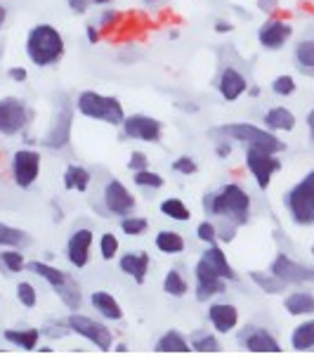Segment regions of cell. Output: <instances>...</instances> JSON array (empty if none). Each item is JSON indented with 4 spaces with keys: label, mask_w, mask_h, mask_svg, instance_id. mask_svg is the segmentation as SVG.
<instances>
[{
    "label": "cell",
    "mask_w": 314,
    "mask_h": 357,
    "mask_svg": "<svg viewBox=\"0 0 314 357\" xmlns=\"http://www.w3.org/2000/svg\"><path fill=\"white\" fill-rule=\"evenodd\" d=\"M208 317H210V322H213V326L217 331L227 334V331H232L234 326H237L239 310L234 305H229V303H215V305H210Z\"/></svg>",
    "instance_id": "cell-20"
},
{
    "label": "cell",
    "mask_w": 314,
    "mask_h": 357,
    "mask_svg": "<svg viewBox=\"0 0 314 357\" xmlns=\"http://www.w3.org/2000/svg\"><path fill=\"white\" fill-rule=\"evenodd\" d=\"M173 171L175 173H180V175H194L198 171V163L194 156H189V154H182V156H178V159L173 161Z\"/></svg>",
    "instance_id": "cell-42"
},
{
    "label": "cell",
    "mask_w": 314,
    "mask_h": 357,
    "mask_svg": "<svg viewBox=\"0 0 314 357\" xmlns=\"http://www.w3.org/2000/svg\"><path fill=\"white\" fill-rule=\"evenodd\" d=\"M159 353H189V343L185 341L180 331H168L166 336L156 343Z\"/></svg>",
    "instance_id": "cell-31"
},
{
    "label": "cell",
    "mask_w": 314,
    "mask_h": 357,
    "mask_svg": "<svg viewBox=\"0 0 314 357\" xmlns=\"http://www.w3.org/2000/svg\"><path fill=\"white\" fill-rule=\"evenodd\" d=\"M120 20H123V15H120L118 10H113V8L102 10L97 17V26H100V31H111V29L118 26Z\"/></svg>",
    "instance_id": "cell-40"
},
{
    "label": "cell",
    "mask_w": 314,
    "mask_h": 357,
    "mask_svg": "<svg viewBox=\"0 0 314 357\" xmlns=\"http://www.w3.org/2000/svg\"><path fill=\"white\" fill-rule=\"evenodd\" d=\"M0 268L5 272H10V275H17V272H22L26 268V260H24L19 249H5V251H0Z\"/></svg>",
    "instance_id": "cell-33"
},
{
    "label": "cell",
    "mask_w": 314,
    "mask_h": 357,
    "mask_svg": "<svg viewBox=\"0 0 314 357\" xmlns=\"http://www.w3.org/2000/svg\"><path fill=\"white\" fill-rule=\"evenodd\" d=\"M100 253L104 260H113V256L118 253V237L113 232H107L100 237Z\"/></svg>",
    "instance_id": "cell-41"
},
{
    "label": "cell",
    "mask_w": 314,
    "mask_h": 357,
    "mask_svg": "<svg viewBox=\"0 0 314 357\" xmlns=\"http://www.w3.org/2000/svg\"><path fill=\"white\" fill-rule=\"evenodd\" d=\"M116 0H90V5L93 8H109V5H113Z\"/></svg>",
    "instance_id": "cell-56"
},
{
    "label": "cell",
    "mask_w": 314,
    "mask_h": 357,
    "mask_svg": "<svg viewBox=\"0 0 314 357\" xmlns=\"http://www.w3.org/2000/svg\"><path fill=\"white\" fill-rule=\"evenodd\" d=\"M163 289H166V294H171L175 296V298H180V296H185L187 294V282H185V277L180 275L178 270H171L166 275V280H163Z\"/></svg>",
    "instance_id": "cell-38"
},
{
    "label": "cell",
    "mask_w": 314,
    "mask_h": 357,
    "mask_svg": "<svg viewBox=\"0 0 314 357\" xmlns=\"http://www.w3.org/2000/svg\"><path fill=\"white\" fill-rule=\"evenodd\" d=\"M272 275H276L283 284H307L314 282V268H307L303 263H295L286 253H279L272 263Z\"/></svg>",
    "instance_id": "cell-16"
},
{
    "label": "cell",
    "mask_w": 314,
    "mask_h": 357,
    "mask_svg": "<svg viewBox=\"0 0 314 357\" xmlns=\"http://www.w3.org/2000/svg\"><path fill=\"white\" fill-rule=\"evenodd\" d=\"M74 107L81 116L104 126H113V128H120V123L125 119L123 102L116 95H104L97 93V90H81L74 100Z\"/></svg>",
    "instance_id": "cell-3"
},
{
    "label": "cell",
    "mask_w": 314,
    "mask_h": 357,
    "mask_svg": "<svg viewBox=\"0 0 314 357\" xmlns=\"http://www.w3.org/2000/svg\"><path fill=\"white\" fill-rule=\"evenodd\" d=\"M237 225H234V222H222V227H217V239H222V241H227V244H229V241H232L234 239V234H237Z\"/></svg>",
    "instance_id": "cell-48"
},
{
    "label": "cell",
    "mask_w": 314,
    "mask_h": 357,
    "mask_svg": "<svg viewBox=\"0 0 314 357\" xmlns=\"http://www.w3.org/2000/svg\"><path fill=\"white\" fill-rule=\"evenodd\" d=\"M258 8L262 12H272L274 10V0H258Z\"/></svg>",
    "instance_id": "cell-55"
},
{
    "label": "cell",
    "mask_w": 314,
    "mask_h": 357,
    "mask_svg": "<svg viewBox=\"0 0 314 357\" xmlns=\"http://www.w3.org/2000/svg\"><path fill=\"white\" fill-rule=\"evenodd\" d=\"M246 168H249V173L256 178L258 187L267 190L272 183V175L279 173L283 168V163L279 159V154H269L256 147H246Z\"/></svg>",
    "instance_id": "cell-11"
},
{
    "label": "cell",
    "mask_w": 314,
    "mask_h": 357,
    "mask_svg": "<svg viewBox=\"0 0 314 357\" xmlns=\"http://www.w3.org/2000/svg\"><path fill=\"white\" fill-rule=\"evenodd\" d=\"M196 237L201 239V241H206V244H215L217 241V225L215 222H210V220H203L201 225L196 227Z\"/></svg>",
    "instance_id": "cell-45"
},
{
    "label": "cell",
    "mask_w": 314,
    "mask_h": 357,
    "mask_svg": "<svg viewBox=\"0 0 314 357\" xmlns=\"http://www.w3.org/2000/svg\"><path fill=\"white\" fill-rule=\"evenodd\" d=\"M86 40H88L90 45H97L100 40H102V31H100V26L95 22L86 24Z\"/></svg>",
    "instance_id": "cell-50"
},
{
    "label": "cell",
    "mask_w": 314,
    "mask_h": 357,
    "mask_svg": "<svg viewBox=\"0 0 314 357\" xmlns=\"http://www.w3.org/2000/svg\"><path fill=\"white\" fill-rule=\"evenodd\" d=\"M283 204L298 225H314V168L286 192Z\"/></svg>",
    "instance_id": "cell-7"
},
{
    "label": "cell",
    "mask_w": 314,
    "mask_h": 357,
    "mask_svg": "<svg viewBox=\"0 0 314 357\" xmlns=\"http://www.w3.org/2000/svg\"><path fill=\"white\" fill-rule=\"evenodd\" d=\"M64 187L69 192H88L90 183H93V175L86 166H81V163H69L64 171Z\"/></svg>",
    "instance_id": "cell-24"
},
{
    "label": "cell",
    "mask_w": 314,
    "mask_h": 357,
    "mask_svg": "<svg viewBox=\"0 0 314 357\" xmlns=\"http://www.w3.org/2000/svg\"><path fill=\"white\" fill-rule=\"evenodd\" d=\"M253 334L249 338H244L246 341V348L253 350V353H279V343H276V338L267 334L265 329H251Z\"/></svg>",
    "instance_id": "cell-25"
},
{
    "label": "cell",
    "mask_w": 314,
    "mask_h": 357,
    "mask_svg": "<svg viewBox=\"0 0 314 357\" xmlns=\"http://www.w3.org/2000/svg\"><path fill=\"white\" fill-rule=\"evenodd\" d=\"M305 123H307V135H310V142L314 144V107L310 109V114H307Z\"/></svg>",
    "instance_id": "cell-53"
},
{
    "label": "cell",
    "mask_w": 314,
    "mask_h": 357,
    "mask_svg": "<svg viewBox=\"0 0 314 357\" xmlns=\"http://www.w3.org/2000/svg\"><path fill=\"white\" fill-rule=\"evenodd\" d=\"M251 280L256 282L260 289H265V294H281L283 289H286V284H283L276 275H262V272H251Z\"/></svg>",
    "instance_id": "cell-37"
},
{
    "label": "cell",
    "mask_w": 314,
    "mask_h": 357,
    "mask_svg": "<svg viewBox=\"0 0 314 357\" xmlns=\"http://www.w3.org/2000/svg\"><path fill=\"white\" fill-rule=\"evenodd\" d=\"M161 3H166V0H144V5H152V8L154 5H161Z\"/></svg>",
    "instance_id": "cell-58"
},
{
    "label": "cell",
    "mask_w": 314,
    "mask_h": 357,
    "mask_svg": "<svg viewBox=\"0 0 314 357\" xmlns=\"http://www.w3.org/2000/svg\"><path fill=\"white\" fill-rule=\"evenodd\" d=\"M66 5H69V10L74 12V15H78V17L88 15V10L93 8V5H90V0H66Z\"/></svg>",
    "instance_id": "cell-49"
},
{
    "label": "cell",
    "mask_w": 314,
    "mask_h": 357,
    "mask_svg": "<svg viewBox=\"0 0 314 357\" xmlns=\"http://www.w3.org/2000/svg\"><path fill=\"white\" fill-rule=\"evenodd\" d=\"M269 90L276 98H291V95H295V90H298V83H295V78L291 74H279L269 83Z\"/></svg>",
    "instance_id": "cell-35"
},
{
    "label": "cell",
    "mask_w": 314,
    "mask_h": 357,
    "mask_svg": "<svg viewBox=\"0 0 314 357\" xmlns=\"http://www.w3.org/2000/svg\"><path fill=\"white\" fill-rule=\"evenodd\" d=\"M191 348L198 350V353H217V350H220V343H217V338L210 334H198L194 338V343H191Z\"/></svg>",
    "instance_id": "cell-44"
},
{
    "label": "cell",
    "mask_w": 314,
    "mask_h": 357,
    "mask_svg": "<svg viewBox=\"0 0 314 357\" xmlns=\"http://www.w3.org/2000/svg\"><path fill=\"white\" fill-rule=\"evenodd\" d=\"M132 183L137 187H142V190H161V187L166 185V180H163L161 173L152 171V168H144V171L132 173Z\"/></svg>",
    "instance_id": "cell-34"
},
{
    "label": "cell",
    "mask_w": 314,
    "mask_h": 357,
    "mask_svg": "<svg viewBox=\"0 0 314 357\" xmlns=\"http://www.w3.org/2000/svg\"><path fill=\"white\" fill-rule=\"evenodd\" d=\"M222 291H225V280L210 268L206 260H198L196 263V298L208 301Z\"/></svg>",
    "instance_id": "cell-18"
},
{
    "label": "cell",
    "mask_w": 314,
    "mask_h": 357,
    "mask_svg": "<svg viewBox=\"0 0 314 357\" xmlns=\"http://www.w3.org/2000/svg\"><path fill=\"white\" fill-rule=\"evenodd\" d=\"M203 211H206V215H217L241 227L251 218V197L241 185L227 183L217 192H210V195L203 197Z\"/></svg>",
    "instance_id": "cell-2"
},
{
    "label": "cell",
    "mask_w": 314,
    "mask_h": 357,
    "mask_svg": "<svg viewBox=\"0 0 314 357\" xmlns=\"http://www.w3.org/2000/svg\"><path fill=\"white\" fill-rule=\"evenodd\" d=\"M293 348L295 350H310L314 348V322L300 324L293 331Z\"/></svg>",
    "instance_id": "cell-36"
},
{
    "label": "cell",
    "mask_w": 314,
    "mask_h": 357,
    "mask_svg": "<svg viewBox=\"0 0 314 357\" xmlns=\"http://www.w3.org/2000/svg\"><path fill=\"white\" fill-rule=\"evenodd\" d=\"M26 268L31 270L33 275L43 277V280L54 289V294L62 298V303L69 307V310L76 312L78 307H81V289H78L76 280L69 275V272H64L59 268H52V265H47V263H38V260L29 263Z\"/></svg>",
    "instance_id": "cell-6"
},
{
    "label": "cell",
    "mask_w": 314,
    "mask_h": 357,
    "mask_svg": "<svg viewBox=\"0 0 314 357\" xmlns=\"http://www.w3.org/2000/svg\"><path fill=\"white\" fill-rule=\"evenodd\" d=\"M8 17H10V10L5 8L3 3H0V31L5 29V24H8Z\"/></svg>",
    "instance_id": "cell-54"
},
{
    "label": "cell",
    "mask_w": 314,
    "mask_h": 357,
    "mask_svg": "<svg viewBox=\"0 0 314 357\" xmlns=\"http://www.w3.org/2000/svg\"><path fill=\"white\" fill-rule=\"evenodd\" d=\"M293 62L300 74L314 76V36H305L293 47Z\"/></svg>",
    "instance_id": "cell-22"
},
{
    "label": "cell",
    "mask_w": 314,
    "mask_h": 357,
    "mask_svg": "<svg viewBox=\"0 0 314 357\" xmlns=\"http://www.w3.org/2000/svg\"><path fill=\"white\" fill-rule=\"evenodd\" d=\"M210 135H220V137H225V140L244 142V147H256L269 154L286 152V142H281L279 137H276V132L260 128V126H256V123H225L210 130Z\"/></svg>",
    "instance_id": "cell-4"
},
{
    "label": "cell",
    "mask_w": 314,
    "mask_h": 357,
    "mask_svg": "<svg viewBox=\"0 0 314 357\" xmlns=\"http://www.w3.org/2000/svg\"><path fill=\"white\" fill-rule=\"evenodd\" d=\"M36 109L24 98L5 95L0 98V137H19L33 126Z\"/></svg>",
    "instance_id": "cell-5"
},
{
    "label": "cell",
    "mask_w": 314,
    "mask_h": 357,
    "mask_svg": "<svg viewBox=\"0 0 314 357\" xmlns=\"http://www.w3.org/2000/svg\"><path fill=\"white\" fill-rule=\"evenodd\" d=\"M201 260H206L210 268H213L225 282H234V280H237V272H234V268L229 265V260H227V256H225V251H222L220 246L210 244L208 249L203 251Z\"/></svg>",
    "instance_id": "cell-23"
},
{
    "label": "cell",
    "mask_w": 314,
    "mask_h": 357,
    "mask_svg": "<svg viewBox=\"0 0 314 357\" xmlns=\"http://www.w3.org/2000/svg\"><path fill=\"white\" fill-rule=\"evenodd\" d=\"M118 265H120V270H123L125 275H130L137 284H144V280H147L149 256L144 251L125 253V256L118 260Z\"/></svg>",
    "instance_id": "cell-21"
},
{
    "label": "cell",
    "mask_w": 314,
    "mask_h": 357,
    "mask_svg": "<svg viewBox=\"0 0 314 357\" xmlns=\"http://www.w3.org/2000/svg\"><path fill=\"white\" fill-rule=\"evenodd\" d=\"M120 135L125 140H140L149 144H159L163 140V121L149 114H125L120 123Z\"/></svg>",
    "instance_id": "cell-9"
},
{
    "label": "cell",
    "mask_w": 314,
    "mask_h": 357,
    "mask_svg": "<svg viewBox=\"0 0 314 357\" xmlns=\"http://www.w3.org/2000/svg\"><path fill=\"white\" fill-rule=\"evenodd\" d=\"M93 229L81 227L71 232L69 241H66V258L74 268H86L88 260H90V246H93Z\"/></svg>",
    "instance_id": "cell-17"
},
{
    "label": "cell",
    "mask_w": 314,
    "mask_h": 357,
    "mask_svg": "<svg viewBox=\"0 0 314 357\" xmlns=\"http://www.w3.org/2000/svg\"><path fill=\"white\" fill-rule=\"evenodd\" d=\"M249 78H246L244 71H239L237 66L232 64H225L220 69V74H217V81H215V90L217 95H220L225 102H237L244 98L246 93H249Z\"/></svg>",
    "instance_id": "cell-12"
},
{
    "label": "cell",
    "mask_w": 314,
    "mask_h": 357,
    "mask_svg": "<svg viewBox=\"0 0 314 357\" xmlns=\"http://www.w3.org/2000/svg\"><path fill=\"white\" fill-rule=\"evenodd\" d=\"M40 171H43V156L38 149L33 147H22L12 154L10 161V173H12V183L19 190H31L38 183Z\"/></svg>",
    "instance_id": "cell-8"
},
{
    "label": "cell",
    "mask_w": 314,
    "mask_h": 357,
    "mask_svg": "<svg viewBox=\"0 0 314 357\" xmlns=\"http://www.w3.org/2000/svg\"><path fill=\"white\" fill-rule=\"evenodd\" d=\"M291 38H293V24L276 20V17L262 22V26L258 29V43H260L262 50H269V52L281 50Z\"/></svg>",
    "instance_id": "cell-14"
},
{
    "label": "cell",
    "mask_w": 314,
    "mask_h": 357,
    "mask_svg": "<svg viewBox=\"0 0 314 357\" xmlns=\"http://www.w3.org/2000/svg\"><path fill=\"white\" fill-rule=\"evenodd\" d=\"M312 256H314V246H312Z\"/></svg>",
    "instance_id": "cell-59"
},
{
    "label": "cell",
    "mask_w": 314,
    "mask_h": 357,
    "mask_svg": "<svg viewBox=\"0 0 314 357\" xmlns=\"http://www.w3.org/2000/svg\"><path fill=\"white\" fill-rule=\"evenodd\" d=\"M128 168L132 173L144 171V168H149V156L140 152V149H135V152H130V156H128Z\"/></svg>",
    "instance_id": "cell-46"
},
{
    "label": "cell",
    "mask_w": 314,
    "mask_h": 357,
    "mask_svg": "<svg viewBox=\"0 0 314 357\" xmlns=\"http://www.w3.org/2000/svg\"><path fill=\"white\" fill-rule=\"evenodd\" d=\"M102 202H104L109 213L118 215V218L132 215V211H135V206H137L135 197L130 195V190L120 183L118 178H111L104 185V197H102Z\"/></svg>",
    "instance_id": "cell-13"
},
{
    "label": "cell",
    "mask_w": 314,
    "mask_h": 357,
    "mask_svg": "<svg viewBox=\"0 0 314 357\" xmlns=\"http://www.w3.org/2000/svg\"><path fill=\"white\" fill-rule=\"evenodd\" d=\"M8 78L12 83H26L29 81V69L26 66H8Z\"/></svg>",
    "instance_id": "cell-47"
},
{
    "label": "cell",
    "mask_w": 314,
    "mask_h": 357,
    "mask_svg": "<svg viewBox=\"0 0 314 357\" xmlns=\"http://www.w3.org/2000/svg\"><path fill=\"white\" fill-rule=\"evenodd\" d=\"M149 222L147 218H132V215H125L123 220H120V229H123L128 237H140V234L147 232Z\"/></svg>",
    "instance_id": "cell-39"
},
{
    "label": "cell",
    "mask_w": 314,
    "mask_h": 357,
    "mask_svg": "<svg viewBox=\"0 0 314 357\" xmlns=\"http://www.w3.org/2000/svg\"><path fill=\"white\" fill-rule=\"evenodd\" d=\"M5 338H8L10 343H15V346H19L24 350H33L38 346V338H40V331L38 329H24V331H5Z\"/></svg>",
    "instance_id": "cell-30"
},
{
    "label": "cell",
    "mask_w": 314,
    "mask_h": 357,
    "mask_svg": "<svg viewBox=\"0 0 314 357\" xmlns=\"http://www.w3.org/2000/svg\"><path fill=\"white\" fill-rule=\"evenodd\" d=\"M66 324H69L71 331H76V334L86 336L88 341H93L100 350L111 348V343H113L111 341V331H109L104 324L95 322V319H90V317H83V314H76V312L71 314Z\"/></svg>",
    "instance_id": "cell-15"
},
{
    "label": "cell",
    "mask_w": 314,
    "mask_h": 357,
    "mask_svg": "<svg viewBox=\"0 0 314 357\" xmlns=\"http://www.w3.org/2000/svg\"><path fill=\"white\" fill-rule=\"evenodd\" d=\"M246 95H251V98H258L260 95V88H256V86H249V93Z\"/></svg>",
    "instance_id": "cell-57"
},
{
    "label": "cell",
    "mask_w": 314,
    "mask_h": 357,
    "mask_svg": "<svg viewBox=\"0 0 314 357\" xmlns=\"http://www.w3.org/2000/svg\"><path fill=\"white\" fill-rule=\"evenodd\" d=\"M234 31V24L227 20H217L215 22V33H232Z\"/></svg>",
    "instance_id": "cell-52"
},
{
    "label": "cell",
    "mask_w": 314,
    "mask_h": 357,
    "mask_svg": "<svg viewBox=\"0 0 314 357\" xmlns=\"http://www.w3.org/2000/svg\"><path fill=\"white\" fill-rule=\"evenodd\" d=\"M17 298H19V303L26 305V307H33L36 303H38V294H36L33 284H29V282L17 284Z\"/></svg>",
    "instance_id": "cell-43"
},
{
    "label": "cell",
    "mask_w": 314,
    "mask_h": 357,
    "mask_svg": "<svg viewBox=\"0 0 314 357\" xmlns=\"http://www.w3.org/2000/svg\"><path fill=\"white\" fill-rule=\"evenodd\" d=\"M74 105H62L47 126V132L40 137V144L47 149H64L71 142V128H74Z\"/></svg>",
    "instance_id": "cell-10"
},
{
    "label": "cell",
    "mask_w": 314,
    "mask_h": 357,
    "mask_svg": "<svg viewBox=\"0 0 314 357\" xmlns=\"http://www.w3.org/2000/svg\"><path fill=\"white\" fill-rule=\"evenodd\" d=\"M286 310L291 314H312L314 312V296L305 291H295L283 301Z\"/></svg>",
    "instance_id": "cell-29"
},
{
    "label": "cell",
    "mask_w": 314,
    "mask_h": 357,
    "mask_svg": "<svg viewBox=\"0 0 314 357\" xmlns=\"http://www.w3.org/2000/svg\"><path fill=\"white\" fill-rule=\"evenodd\" d=\"M29 234L19 227H12L8 222H0V249H22L29 244Z\"/></svg>",
    "instance_id": "cell-26"
},
{
    "label": "cell",
    "mask_w": 314,
    "mask_h": 357,
    "mask_svg": "<svg viewBox=\"0 0 314 357\" xmlns=\"http://www.w3.org/2000/svg\"><path fill=\"white\" fill-rule=\"evenodd\" d=\"M24 54L38 69H54L66 54V38L54 24L38 22L26 31Z\"/></svg>",
    "instance_id": "cell-1"
},
{
    "label": "cell",
    "mask_w": 314,
    "mask_h": 357,
    "mask_svg": "<svg viewBox=\"0 0 314 357\" xmlns=\"http://www.w3.org/2000/svg\"><path fill=\"white\" fill-rule=\"evenodd\" d=\"M93 305H95V310L102 312L109 319H120V317H123V310H120V305L116 303V298H113L111 294H107V291H95L93 294Z\"/></svg>",
    "instance_id": "cell-28"
},
{
    "label": "cell",
    "mask_w": 314,
    "mask_h": 357,
    "mask_svg": "<svg viewBox=\"0 0 314 357\" xmlns=\"http://www.w3.org/2000/svg\"><path fill=\"white\" fill-rule=\"evenodd\" d=\"M161 213L173 218V220H180V222H185V220H189V218H191V211L187 208V204L182 202V199H175V197L163 199V202H161Z\"/></svg>",
    "instance_id": "cell-32"
},
{
    "label": "cell",
    "mask_w": 314,
    "mask_h": 357,
    "mask_svg": "<svg viewBox=\"0 0 314 357\" xmlns=\"http://www.w3.org/2000/svg\"><path fill=\"white\" fill-rule=\"evenodd\" d=\"M262 123L272 132H293L298 119H295V114L288 107H272L265 112Z\"/></svg>",
    "instance_id": "cell-19"
},
{
    "label": "cell",
    "mask_w": 314,
    "mask_h": 357,
    "mask_svg": "<svg viewBox=\"0 0 314 357\" xmlns=\"http://www.w3.org/2000/svg\"><path fill=\"white\" fill-rule=\"evenodd\" d=\"M215 154L220 156V159H227V156L232 154V142L225 140V137H222V140H217L215 142Z\"/></svg>",
    "instance_id": "cell-51"
},
{
    "label": "cell",
    "mask_w": 314,
    "mask_h": 357,
    "mask_svg": "<svg viewBox=\"0 0 314 357\" xmlns=\"http://www.w3.org/2000/svg\"><path fill=\"white\" fill-rule=\"evenodd\" d=\"M156 249L161 253H182L185 251V237L175 229H161L156 234Z\"/></svg>",
    "instance_id": "cell-27"
}]
</instances>
